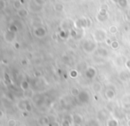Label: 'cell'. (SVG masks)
Masks as SVG:
<instances>
[{"label": "cell", "instance_id": "cell-1", "mask_svg": "<svg viewBox=\"0 0 130 126\" xmlns=\"http://www.w3.org/2000/svg\"><path fill=\"white\" fill-rule=\"evenodd\" d=\"M92 37L96 43H102L108 38L107 31L104 29H98L92 33Z\"/></svg>", "mask_w": 130, "mask_h": 126}, {"label": "cell", "instance_id": "cell-2", "mask_svg": "<svg viewBox=\"0 0 130 126\" xmlns=\"http://www.w3.org/2000/svg\"><path fill=\"white\" fill-rule=\"evenodd\" d=\"M98 48L96 43L94 40H85L82 44V49L87 53H92Z\"/></svg>", "mask_w": 130, "mask_h": 126}, {"label": "cell", "instance_id": "cell-3", "mask_svg": "<svg viewBox=\"0 0 130 126\" xmlns=\"http://www.w3.org/2000/svg\"><path fill=\"white\" fill-rule=\"evenodd\" d=\"M77 98L80 103H87V102L89 100V99H90V96H89V94L88 92L82 91V92H80V94H79V96Z\"/></svg>", "mask_w": 130, "mask_h": 126}, {"label": "cell", "instance_id": "cell-4", "mask_svg": "<svg viewBox=\"0 0 130 126\" xmlns=\"http://www.w3.org/2000/svg\"><path fill=\"white\" fill-rule=\"evenodd\" d=\"M109 112L106 109H101L98 113V119L99 121H106L107 119H109Z\"/></svg>", "mask_w": 130, "mask_h": 126}, {"label": "cell", "instance_id": "cell-5", "mask_svg": "<svg viewBox=\"0 0 130 126\" xmlns=\"http://www.w3.org/2000/svg\"><path fill=\"white\" fill-rule=\"evenodd\" d=\"M34 33L37 37H43V36L46 35V30H45L43 27H37V28L35 29Z\"/></svg>", "mask_w": 130, "mask_h": 126}, {"label": "cell", "instance_id": "cell-6", "mask_svg": "<svg viewBox=\"0 0 130 126\" xmlns=\"http://www.w3.org/2000/svg\"><path fill=\"white\" fill-rule=\"evenodd\" d=\"M96 70L94 67H89L86 69V76L89 79H92L96 76Z\"/></svg>", "mask_w": 130, "mask_h": 126}, {"label": "cell", "instance_id": "cell-7", "mask_svg": "<svg viewBox=\"0 0 130 126\" xmlns=\"http://www.w3.org/2000/svg\"><path fill=\"white\" fill-rule=\"evenodd\" d=\"M104 95H105L106 99H107L108 100H111L115 98V96H116V92H115L113 89L108 88L107 90L105 91V92H104Z\"/></svg>", "mask_w": 130, "mask_h": 126}, {"label": "cell", "instance_id": "cell-8", "mask_svg": "<svg viewBox=\"0 0 130 126\" xmlns=\"http://www.w3.org/2000/svg\"><path fill=\"white\" fill-rule=\"evenodd\" d=\"M119 76H120V79L121 80V81H123V82L128 81V80H130V71L129 70L122 71V72L120 73Z\"/></svg>", "mask_w": 130, "mask_h": 126}, {"label": "cell", "instance_id": "cell-9", "mask_svg": "<svg viewBox=\"0 0 130 126\" xmlns=\"http://www.w3.org/2000/svg\"><path fill=\"white\" fill-rule=\"evenodd\" d=\"M72 117H73V123H74V124L80 125L82 123V122H83V117H82V116L80 114L73 115Z\"/></svg>", "mask_w": 130, "mask_h": 126}, {"label": "cell", "instance_id": "cell-10", "mask_svg": "<svg viewBox=\"0 0 130 126\" xmlns=\"http://www.w3.org/2000/svg\"><path fill=\"white\" fill-rule=\"evenodd\" d=\"M105 126H119V119L115 117L109 118L105 121Z\"/></svg>", "mask_w": 130, "mask_h": 126}, {"label": "cell", "instance_id": "cell-11", "mask_svg": "<svg viewBox=\"0 0 130 126\" xmlns=\"http://www.w3.org/2000/svg\"><path fill=\"white\" fill-rule=\"evenodd\" d=\"M15 38V32H12L11 30H8L5 33V39L7 42H12Z\"/></svg>", "mask_w": 130, "mask_h": 126}, {"label": "cell", "instance_id": "cell-12", "mask_svg": "<svg viewBox=\"0 0 130 126\" xmlns=\"http://www.w3.org/2000/svg\"><path fill=\"white\" fill-rule=\"evenodd\" d=\"M29 9H30V10L32 11V12H41L42 9H43V6L36 5V3H34V2L32 1L30 3V5H29Z\"/></svg>", "mask_w": 130, "mask_h": 126}, {"label": "cell", "instance_id": "cell-13", "mask_svg": "<svg viewBox=\"0 0 130 126\" xmlns=\"http://www.w3.org/2000/svg\"><path fill=\"white\" fill-rule=\"evenodd\" d=\"M17 15L20 18H26L28 15V11L26 8H21L17 11Z\"/></svg>", "mask_w": 130, "mask_h": 126}, {"label": "cell", "instance_id": "cell-14", "mask_svg": "<svg viewBox=\"0 0 130 126\" xmlns=\"http://www.w3.org/2000/svg\"><path fill=\"white\" fill-rule=\"evenodd\" d=\"M22 4H21V0H14L13 1V8L15 9L16 11L20 10V9L22 8Z\"/></svg>", "mask_w": 130, "mask_h": 126}, {"label": "cell", "instance_id": "cell-15", "mask_svg": "<svg viewBox=\"0 0 130 126\" xmlns=\"http://www.w3.org/2000/svg\"><path fill=\"white\" fill-rule=\"evenodd\" d=\"M122 110L125 112V114L127 113H130V102H126L122 105Z\"/></svg>", "mask_w": 130, "mask_h": 126}, {"label": "cell", "instance_id": "cell-16", "mask_svg": "<svg viewBox=\"0 0 130 126\" xmlns=\"http://www.w3.org/2000/svg\"><path fill=\"white\" fill-rule=\"evenodd\" d=\"M110 46H111V48L112 49V50H117V49H119V47H120V43H119V41H117V40H112L111 45H110Z\"/></svg>", "mask_w": 130, "mask_h": 126}, {"label": "cell", "instance_id": "cell-17", "mask_svg": "<svg viewBox=\"0 0 130 126\" xmlns=\"http://www.w3.org/2000/svg\"><path fill=\"white\" fill-rule=\"evenodd\" d=\"M54 10L56 11V12H63L64 11V5H62V4H60V3L55 4Z\"/></svg>", "mask_w": 130, "mask_h": 126}, {"label": "cell", "instance_id": "cell-18", "mask_svg": "<svg viewBox=\"0 0 130 126\" xmlns=\"http://www.w3.org/2000/svg\"><path fill=\"white\" fill-rule=\"evenodd\" d=\"M92 89H93V91H94V92H99L100 91H101V89H102V85H101V83H94V85H92Z\"/></svg>", "mask_w": 130, "mask_h": 126}, {"label": "cell", "instance_id": "cell-19", "mask_svg": "<svg viewBox=\"0 0 130 126\" xmlns=\"http://www.w3.org/2000/svg\"><path fill=\"white\" fill-rule=\"evenodd\" d=\"M80 92V91L79 90L78 88H76V87H74V88L71 89V94L74 97H78Z\"/></svg>", "mask_w": 130, "mask_h": 126}, {"label": "cell", "instance_id": "cell-20", "mask_svg": "<svg viewBox=\"0 0 130 126\" xmlns=\"http://www.w3.org/2000/svg\"><path fill=\"white\" fill-rule=\"evenodd\" d=\"M108 31H109L110 34L114 35L118 32V28H117V26H115V25H111L109 28V30H108Z\"/></svg>", "mask_w": 130, "mask_h": 126}, {"label": "cell", "instance_id": "cell-21", "mask_svg": "<svg viewBox=\"0 0 130 126\" xmlns=\"http://www.w3.org/2000/svg\"><path fill=\"white\" fill-rule=\"evenodd\" d=\"M98 52L99 53V55H101L102 57H106L108 55V52L104 48H99L98 50Z\"/></svg>", "mask_w": 130, "mask_h": 126}, {"label": "cell", "instance_id": "cell-22", "mask_svg": "<svg viewBox=\"0 0 130 126\" xmlns=\"http://www.w3.org/2000/svg\"><path fill=\"white\" fill-rule=\"evenodd\" d=\"M34 3H36V5H41V6H43L45 4L48 2V0H32Z\"/></svg>", "mask_w": 130, "mask_h": 126}, {"label": "cell", "instance_id": "cell-23", "mask_svg": "<svg viewBox=\"0 0 130 126\" xmlns=\"http://www.w3.org/2000/svg\"><path fill=\"white\" fill-rule=\"evenodd\" d=\"M6 7V4H5V0H0V12L4 11Z\"/></svg>", "mask_w": 130, "mask_h": 126}, {"label": "cell", "instance_id": "cell-24", "mask_svg": "<svg viewBox=\"0 0 130 126\" xmlns=\"http://www.w3.org/2000/svg\"><path fill=\"white\" fill-rule=\"evenodd\" d=\"M70 76H72L73 78H75L76 76H78V74H77V72H76L75 70H73V71H71V73H70Z\"/></svg>", "mask_w": 130, "mask_h": 126}, {"label": "cell", "instance_id": "cell-25", "mask_svg": "<svg viewBox=\"0 0 130 126\" xmlns=\"http://www.w3.org/2000/svg\"><path fill=\"white\" fill-rule=\"evenodd\" d=\"M125 66L127 67L128 69H130V60H127L125 62Z\"/></svg>", "mask_w": 130, "mask_h": 126}, {"label": "cell", "instance_id": "cell-26", "mask_svg": "<svg viewBox=\"0 0 130 126\" xmlns=\"http://www.w3.org/2000/svg\"><path fill=\"white\" fill-rule=\"evenodd\" d=\"M125 118L126 120H130V113H127V114H125Z\"/></svg>", "mask_w": 130, "mask_h": 126}, {"label": "cell", "instance_id": "cell-27", "mask_svg": "<svg viewBox=\"0 0 130 126\" xmlns=\"http://www.w3.org/2000/svg\"><path fill=\"white\" fill-rule=\"evenodd\" d=\"M113 2H115V3H117V4H120V2L121 1V0H112Z\"/></svg>", "mask_w": 130, "mask_h": 126}, {"label": "cell", "instance_id": "cell-28", "mask_svg": "<svg viewBox=\"0 0 130 126\" xmlns=\"http://www.w3.org/2000/svg\"><path fill=\"white\" fill-rule=\"evenodd\" d=\"M127 125L130 126V120H127Z\"/></svg>", "mask_w": 130, "mask_h": 126}, {"label": "cell", "instance_id": "cell-29", "mask_svg": "<svg viewBox=\"0 0 130 126\" xmlns=\"http://www.w3.org/2000/svg\"><path fill=\"white\" fill-rule=\"evenodd\" d=\"M73 126H80V125H78V124H74Z\"/></svg>", "mask_w": 130, "mask_h": 126}]
</instances>
